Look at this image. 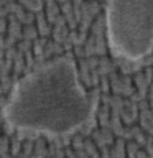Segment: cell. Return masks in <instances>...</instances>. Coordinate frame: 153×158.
I'll list each match as a JSON object with an SVG mask.
<instances>
[{
	"mask_svg": "<svg viewBox=\"0 0 153 158\" xmlns=\"http://www.w3.org/2000/svg\"><path fill=\"white\" fill-rule=\"evenodd\" d=\"M96 104L97 94L79 81L74 59L61 56L20 79L5 106V118L22 130L64 135L81 128Z\"/></svg>",
	"mask_w": 153,
	"mask_h": 158,
	"instance_id": "1",
	"label": "cell"
},
{
	"mask_svg": "<svg viewBox=\"0 0 153 158\" xmlns=\"http://www.w3.org/2000/svg\"><path fill=\"white\" fill-rule=\"evenodd\" d=\"M105 30L115 56L147 58L153 51V0H107Z\"/></svg>",
	"mask_w": 153,
	"mask_h": 158,
	"instance_id": "2",
	"label": "cell"
}]
</instances>
